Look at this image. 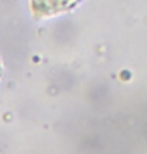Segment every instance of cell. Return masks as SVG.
Instances as JSON below:
<instances>
[{
  "mask_svg": "<svg viewBox=\"0 0 147 154\" xmlns=\"http://www.w3.org/2000/svg\"><path fill=\"white\" fill-rule=\"evenodd\" d=\"M81 0H31L32 9L38 15H54L72 9Z\"/></svg>",
  "mask_w": 147,
  "mask_h": 154,
  "instance_id": "6da1fadb",
  "label": "cell"
},
{
  "mask_svg": "<svg viewBox=\"0 0 147 154\" xmlns=\"http://www.w3.org/2000/svg\"><path fill=\"white\" fill-rule=\"evenodd\" d=\"M1 74H2V68H1V63H0V77H1Z\"/></svg>",
  "mask_w": 147,
  "mask_h": 154,
  "instance_id": "7a4b0ae2",
  "label": "cell"
}]
</instances>
